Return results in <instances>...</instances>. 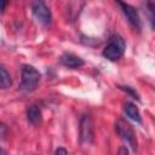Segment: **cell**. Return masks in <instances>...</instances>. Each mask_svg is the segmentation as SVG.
I'll use <instances>...</instances> for the list:
<instances>
[{
	"mask_svg": "<svg viewBox=\"0 0 155 155\" xmlns=\"http://www.w3.org/2000/svg\"><path fill=\"white\" fill-rule=\"evenodd\" d=\"M40 73L29 64H24L21 69V85L19 88L27 92H31L36 88L39 81H40Z\"/></svg>",
	"mask_w": 155,
	"mask_h": 155,
	"instance_id": "obj_1",
	"label": "cell"
},
{
	"mask_svg": "<svg viewBox=\"0 0 155 155\" xmlns=\"http://www.w3.org/2000/svg\"><path fill=\"white\" fill-rule=\"evenodd\" d=\"M125 47L126 45H125L124 39L119 35H113L109 39V42L107 44L102 53L109 61H117L119 58L122 57L125 52Z\"/></svg>",
	"mask_w": 155,
	"mask_h": 155,
	"instance_id": "obj_2",
	"label": "cell"
},
{
	"mask_svg": "<svg viewBox=\"0 0 155 155\" xmlns=\"http://www.w3.org/2000/svg\"><path fill=\"white\" fill-rule=\"evenodd\" d=\"M115 131L117 132V134L132 148V150H137V139H136V134L133 132V128L131 127V125L124 120H119L115 124Z\"/></svg>",
	"mask_w": 155,
	"mask_h": 155,
	"instance_id": "obj_3",
	"label": "cell"
},
{
	"mask_svg": "<svg viewBox=\"0 0 155 155\" xmlns=\"http://www.w3.org/2000/svg\"><path fill=\"white\" fill-rule=\"evenodd\" d=\"M31 10H33V15L34 17L45 27H48L52 22V15L50 8L46 6L45 2L42 1H35L31 5Z\"/></svg>",
	"mask_w": 155,
	"mask_h": 155,
	"instance_id": "obj_4",
	"label": "cell"
},
{
	"mask_svg": "<svg viewBox=\"0 0 155 155\" xmlns=\"http://www.w3.org/2000/svg\"><path fill=\"white\" fill-rule=\"evenodd\" d=\"M80 139L82 143H91L93 139V126L88 115H84L80 120Z\"/></svg>",
	"mask_w": 155,
	"mask_h": 155,
	"instance_id": "obj_5",
	"label": "cell"
},
{
	"mask_svg": "<svg viewBox=\"0 0 155 155\" xmlns=\"http://www.w3.org/2000/svg\"><path fill=\"white\" fill-rule=\"evenodd\" d=\"M119 5H120V7H121L124 15L126 16L127 21H128L134 28L139 29V28H140V18H139V16H138L137 10H136L133 6H131V5L126 4V2H119Z\"/></svg>",
	"mask_w": 155,
	"mask_h": 155,
	"instance_id": "obj_6",
	"label": "cell"
},
{
	"mask_svg": "<svg viewBox=\"0 0 155 155\" xmlns=\"http://www.w3.org/2000/svg\"><path fill=\"white\" fill-rule=\"evenodd\" d=\"M61 63L68 68H71V69H78L80 67L84 65V59L80 58L79 56L76 54H73V53H63L59 58Z\"/></svg>",
	"mask_w": 155,
	"mask_h": 155,
	"instance_id": "obj_7",
	"label": "cell"
},
{
	"mask_svg": "<svg viewBox=\"0 0 155 155\" xmlns=\"http://www.w3.org/2000/svg\"><path fill=\"white\" fill-rule=\"evenodd\" d=\"M27 119L33 125H39L41 122V110L38 105L33 104L27 109Z\"/></svg>",
	"mask_w": 155,
	"mask_h": 155,
	"instance_id": "obj_8",
	"label": "cell"
},
{
	"mask_svg": "<svg viewBox=\"0 0 155 155\" xmlns=\"http://www.w3.org/2000/svg\"><path fill=\"white\" fill-rule=\"evenodd\" d=\"M124 109H125L126 115H127L131 120H133V121H136V122H138V124L142 122V117H140L139 110H138V108L136 107V104H133V103H131V102H126Z\"/></svg>",
	"mask_w": 155,
	"mask_h": 155,
	"instance_id": "obj_9",
	"label": "cell"
},
{
	"mask_svg": "<svg viewBox=\"0 0 155 155\" xmlns=\"http://www.w3.org/2000/svg\"><path fill=\"white\" fill-rule=\"evenodd\" d=\"M11 85H12V80H11V76H10L8 71L5 68L0 67V88L6 90Z\"/></svg>",
	"mask_w": 155,
	"mask_h": 155,
	"instance_id": "obj_10",
	"label": "cell"
},
{
	"mask_svg": "<svg viewBox=\"0 0 155 155\" xmlns=\"http://www.w3.org/2000/svg\"><path fill=\"white\" fill-rule=\"evenodd\" d=\"M121 90H124V91H126L127 93H130L133 98H136V99H139V97H138V93L134 91V90H132L130 86H119Z\"/></svg>",
	"mask_w": 155,
	"mask_h": 155,
	"instance_id": "obj_11",
	"label": "cell"
},
{
	"mask_svg": "<svg viewBox=\"0 0 155 155\" xmlns=\"http://www.w3.org/2000/svg\"><path fill=\"white\" fill-rule=\"evenodd\" d=\"M56 155H68V153H67V150L64 149V148H58L57 150H56Z\"/></svg>",
	"mask_w": 155,
	"mask_h": 155,
	"instance_id": "obj_12",
	"label": "cell"
},
{
	"mask_svg": "<svg viewBox=\"0 0 155 155\" xmlns=\"http://www.w3.org/2000/svg\"><path fill=\"white\" fill-rule=\"evenodd\" d=\"M0 155H7V151L2 148H0Z\"/></svg>",
	"mask_w": 155,
	"mask_h": 155,
	"instance_id": "obj_13",
	"label": "cell"
},
{
	"mask_svg": "<svg viewBox=\"0 0 155 155\" xmlns=\"http://www.w3.org/2000/svg\"><path fill=\"white\" fill-rule=\"evenodd\" d=\"M5 5H6V2H5V1H0V10H2Z\"/></svg>",
	"mask_w": 155,
	"mask_h": 155,
	"instance_id": "obj_14",
	"label": "cell"
}]
</instances>
